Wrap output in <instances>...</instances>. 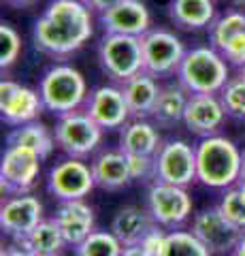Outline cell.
<instances>
[{"instance_id":"1","label":"cell","mask_w":245,"mask_h":256,"mask_svg":"<svg viewBox=\"0 0 245 256\" xmlns=\"http://www.w3.org/2000/svg\"><path fill=\"white\" fill-rule=\"evenodd\" d=\"M92 34L94 11L85 0H51L32 28L36 50L53 58L79 52Z\"/></svg>"},{"instance_id":"2","label":"cell","mask_w":245,"mask_h":256,"mask_svg":"<svg viewBox=\"0 0 245 256\" xmlns=\"http://www.w3.org/2000/svg\"><path fill=\"white\" fill-rule=\"evenodd\" d=\"M196 180L207 188L226 190L241 180V150L224 134H209L196 143Z\"/></svg>"},{"instance_id":"3","label":"cell","mask_w":245,"mask_h":256,"mask_svg":"<svg viewBox=\"0 0 245 256\" xmlns=\"http://www.w3.org/2000/svg\"><path fill=\"white\" fill-rule=\"evenodd\" d=\"M231 64L213 45L188 50L177 68V82L190 94H220L231 79Z\"/></svg>"},{"instance_id":"4","label":"cell","mask_w":245,"mask_h":256,"mask_svg":"<svg viewBox=\"0 0 245 256\" xmlns=\"http://www.w3.org/2000/svg\"><path fill=\"white\" fill-rule=\"evenodd\" d=\"M38 92H41L45 109L56 116L81 109L90 94L88 82L81 70L70 64H53L51 68H47L38 84Z\"/></svg>"},{"instance_id":"5","label":"cell","mask_w":245,"mask_h":256,"mask_svg":"<svg viewBox=\"0 0 245 256\" xmlns=\"http://www.w3.org/2000/svg\"><path fill=\"white\" fill-rule=\"evenodd\" d=\"M98 58L102 70L117 84L134 77L143 68V45L141 36L128 34H109L105 32L98 45Z\"/></svg>"},{"instance_id":"6","label":"cell","mask_w":245,"mask_h":256,"mask_svg":"<svg viewBox=\"0 0 245 256\" xmlns=\"http://www.w3.org/2000/svg\"><path fill=\"white\" fill-rule=\"evenodd\" d=\"M105 128H100L85 109H75L70 114L58 116L53 137L62 152L75 158H85L92 152H96Z\"/></svg>"},{"instance_id":"7","label":"cell","mask_w":245,"mask_h":256,"mask_svg":"<svg viewBox=\"0 0 245 256\" xmlns=\"http://www.w3.org/2000/svg\"><path fill=\"white\" fill-rule=\"evenodd\" d=\"M143 45V68L154 77L177 75V68L186 56L181 38L167 28H152L141 36Z\"/></svg>"},{"instance_id":"8","label":"cell","mask_w":245,"mask_h":256,"mask_svg":"<svg viewBox=\"0 0 245 256\" xmlns=\"http://www.w3.org/2000/svg\"><path fill=\"white\" fill-rule=\"evenodd\" d=\"M41 154L23 146H6L0 160V186L2 194H23L34 186L41 173Z\"/></svg>"},{"instance_id":"9","label":"cell","mask_w":245,"mask_h":256,"mask_svg":"<svg viewBox=\"0 0 245 256\" xmlns=\"http://www.w3.org/2000/svg\"><path fill=\"white\" fill-rule=\"evenodd\" d=\"M147 210L160 226L175 228L192 214V196L184 186L156 180L147 190Z\"/></svg>"},{"instance_id":"10","label":"cell","mask_w":245,"mask_h":256,"mask_svg":"<svg viewBox=\"0 0 245 256\" xmlns=\"http://www.w3.org/2000/svg\"><path fill=\"white\" fill-rule=\"evenodd\" d=\"M190 230L209 248L213 256L233 254L239 239L245 233V230H241L237 224H233L226 218L220 207H207L201 214H196Z\"/></svg>"},{"instance_id":"11","label":"cell","mask_w":245,"mask_h":256,"mask_svg":"<svg viewBox=\"0 0 245 256\" xmlns=\"http://www.w3.org/2000/svg\"><path fill=\"white\" fill-rule=\"evenodd\" d=\"M156 180L184 188L196 182V146L184 139L164 141L156 154Z\"/></svg>"},{"instance_id":"12","label":"cell","mask_w":245,"mask_h":256,"mask_svg":"<svg viewBox=\"0 0 245 256\" xmlns=\"http://www.w3.org/2000/svg\"><path fill=\"white\" fill-rule=\"evenodd\" d=\"M96 186L92 164L83 162L81 158L68 156L51 166L47 188L60 201H73V198H85Z\"/></svg>"},{"instance_id":"13","label":"cell","mask_w":245,"mask_h":256,"mask_svg":"<svg viewBox=\"0 0 245 256\" xmlns=\"http://www.w3.org/2000/svg\"><path fill=\"white\" fill-rule=\"evenodd\" d=\"M83 109L88 111L90 118L100 128H105V130L122 128L132 118L122 86H113V84L94 88L88 94V100H85Z\"/></svg>"},{"instance_id":"14","label":"cell","mask_w":245,"mask_h":256,"mask_svg":"<svg viewBox=\"0 0 245 256\" xmlns=\"http://www.w3.org/2000/svg\"><path fill=\"white\" fill-rule=\"evenodd\" d=\"M43 109L45 105L38 90L21 86L13 79H2V84H0V111H2V120L6 124L21 126L34 122Z\"/></svg>"},{"instance_id":"15","label":"cell","mask_w":245,"mask_h":256,"mask_svg":"<svg viewBox=\"0 0 245 256\" xmlns=\"http://www.w3.org/2000/svg\"><path fill=\"white\" fill-rule=\"evenodd\" d=\"M43 220V203L28 192L9 196L0 207V226L6 235L15 237V242L23 239Z\"/></svg>"},{"instance_id":"16","label":"cell","mask_w":245,"mask_h":256,"mask_svg":"<svg viewBox=\"0 0 245 256\" xmlns=\"http://www.w3.org/2000/svg\"><path fill=\"white\" fill-rule=\"evenodd\" d=\"M100 24L109 34L143 36L152 30V13L141 0H120L111 9L100 13Z\"/></svg>"},{"instance_id":"17","label":"cell","mask_w":245,"mask_h":256,"mask_svg":"<svg viewBox=\"0 0 245 256\" xmlns=\"http://www.w3.org/2000/svg\"><path fill=\"white\" fill-rule=\"evenodd\" d=\"M226 109L222 105L220 94H190L184 124L190 132L199 134V137H209L218 134L220 128L224 126Z\"/></svg>"},{"instance_id":"18","label":"cell","mask_w":245,"mask_h":256,"mask_svg":"<svg viewBox=\"0 0 245 256\" xmlns=\"http://www.w3.org/2000/svg\"><path fill=\"white\" fill-rule=\"evenodd\" d=\"M53 220L64 235L66 246H79L94 233V210L83 198L73 201H60Z\"/></svg>"},{"instance_id":"19","label":"cell","mask_w":245,"mask_h":256,"mask_svg":"<svg viewBox=\"0 0 245 256\" xmlns=\"http://www.w3.org/2000/svg\"><path fill=\"white\" fill-rule=\"evenodd\" d=\"M160 88L162 86L158 84V77L147 73V70H141L134 77L126 79L122 84V90L126 96V102L130 107L132 118H147L154 114Z\"/></svg>"},{"instance_id":"20","label":"cell","mask_w":245,"mask_h":256,"mask_svg":"<svg viewBox=\"0 0 245 256\" xmlns=\"http://www.w3.org/2000/svg\"><path fill=\"white\" fill-rule=\"evenodd\" d=\"M162 146L160 132L154 122L147 118H130L122 126V137H120V150L126 154H149L156 156Z\"/></svg>"},{"instance_id":"21","label":"cell","mask_w":245,"mask_h":256,"mask_svg":"<svg viewBox=\"0 0 245 256\" xmlns=\"http://www.w3.org/2000/svg\"><path fill=\"white\" fill-rule=\"evenodd\" d=\"M92 171H94L96 186L105 190L124 188L126 184L132 182L130 169H128V158H126V152L122 150H109V152L98 154L92 162Z\"/></svg>"},{"instance_id":"22","label":"cell","mask_w":245,"mask_h":256,"mask_svg":"<svg viewBox=\"0 0 245 256\" xmlns=\"http://www.w3.org/2000/svg\"><path fill=\"white\" fill-rule=\"evenodd\" d=\"M156 224L147 207L139 205H128L122 207L115 214V218L111 222V233L120 239L124 246H134L141 244V239L145 237V233Z\"/></svg>"},{"instance_id":"23","label":"cell","mask_w":245,"mask_h":256,"mask_svg":"<svg viewBox=\"0 0 245 256\" xmlns=\"http://www.w3.org/2000/svg\"><path fill=\"white\" fill-rule=\"evenodd\" d=\"M169 15L184 30H203L216 22V0H171Z\"/></svg>"},{"instance_id":"24","label":"cell","mask_w":245,"mask_h":256,"mask_svg":"<svg viewBox=\"0 0 245 256\" xmlns=\"http://www.w3.org/2000/svg\"><path fill=\"white\" fill-rule=\"evenodd\" d=\"M188 100H190V92L179 82L162 86L152 118L158 124H164V126H173L177 122H184Z\"/></svg>"},{"instance_id":"25","label":"cell","mask_w":245,"mask_h":256,"mask_svg":"<svg viewBox=\"0 0 245 256\" xmlns=\"http://www.w3.org/2000/svg\"><path fill=\"white\" fill-rule=\"evenodd\" d=\"M17 244L28 248L34 256H58L62 252V248L66 246L64 235H62V230L53 218L43 220L23 239H17Z\"/></svg>"},{"instance_id":"26","label":"cell","mask_w":245,"mask_h":256,"mask_svg":"<svg viewBox=\"0 0 245 256\" xmlns=\"http://www.w3.org/2000/svg\"><path fill=\"white\" fill-rule=\"evenodd\" d=\"M6 146H23L34 150L36 154H41V158H47L56 148V137L47 130L41 122H28L17 126L15 130L6 137Z\"/></svg>"},{"instance_id":"27","label":"cell","mask_w":245,"mask_h":256,"mask_svg":"<svg viewBox=\"0 0 245 256\" xmlns=\"http://www.w3.org/2000/svg\"><path fill=\"white\" fill-rule=\"evenodd\" d=\"M158 256H213L192 230H171L167 233L162 250Z\"/></svg>"},{"instance_id":"28","label":"cell","mask_w":245,"mask_h":256,"mask_svg":"<svg viewBox=\"0 0 245 256\" xmlns=\"http://www.w3.org/2000/svg\"><path fill=\"white\" fill-rule=\"evenodd\" d=\"M243 30H245V11L241 9L226 11L224 15L216 18V22L209 26V41L216 50L222 52L228 45V41L235 38Z\"/></svg>"},{"instance_id":"29","label":"cell","mask_w":245,"mask_h":256,"mask_svg":"<svg viewBox=\"0 0 245 256\" xmlns=\"http://www.w3.org/2000/svg\"><path fill=\"white\" fill-rule=\"evenodd\" d=\"M124 244L111 230H94V233L75 248V256H122Z\"/></svg>"},{"instance_id":"30","label":"cell","mask_w":245,"mask_h":256,"mask_svg":"<svg viewBox=\"0 0 245 256\" xmlns=\"http://www.w3.org/2000/svg\"><path fill=\"white\" fill-rule=\"evenodd\" d=\"M220 98H222V105L228 116L245 120V77L237 75L228 79V84L220 92Z\"/></svg>"},{"instance_id":"31","label":"cell","mask_w":245,"mask_h":256,"mask_svg":"<svg viewBox=\"0 0 245 256\" xmlns=\"http://www.w3.org/2000/svg\"><path fill=\"white\" fill-rule=\"evenodd\" d=\"M21 54V36L11 24L0 26V66L11 68Z\"/></svg>"},{"instance_id":"32","label":"cell","mask_w":245,"mask_h":256,"mask_svg":"<svg viewBox=\"0 0 245 256\" xmlns=\"http://www.w3.org/2000/svg\"><path fill=\"white\" fill-rule=\"evenodd\" d=\"M218 207L233 224H237L241 230H245V198L241 196V192L237 190V186H231L224 190L222 201H220Z\"/></svg>"},{"instance_id":"33","label":"cell","mask_w":245,"mask_h":256,"mask_svg":"<svg viewBox=\"0 0 245 256\" xmlns=\"http://www.w3.org/2000/svg\"><path fill=\"white\" fill-rule=\"evenodd\" d=\"M130 178L137 182H156V156L149 154H126Z\"/></svg>"},{"instance_id":"34","label":"cell","mask_w":245,"mask_h":256,"mask_svg":"<svg viewBox=\"0 0 245 256\" xmlns=\"http://www.w3.org/2000/svg\"><path fill=\"white\" fill-rule=\"evenodd\" d=\"M222 56L228 60L231 66H237V68L243 66L245 64V30L228 41V45L222 50Z\"/></svg>"},{"instance_id":"35","label":"cell","mask_w":245,"mask_h":256,"mask_svg":"<svg viewBox=\"0 0 245 256\" xmlns=\"http://www.w3.org/2000/svg\"><path fill=\"white\" fill-rule=\"evenodd\" d=\"M164 239H167V233H164L162 226L156 222L154 226L145 233V237L141 239V246H143L149 254L158 256V252H160V250H162V246H164Z\"/></svg>"},{"instance_id":"36","label":"cell","mask_w":245,"mask_h":256,"mask_svg":"<svg viewBox=\"0 0 245 256\" xmlns=\"http://www.w3.org/2000/svg\"><path fill=\"white\" fill-rule=\"evenodd\" d=\"M117 2H120V0H85V4H88L94 13H105L107 9H111Z\"/></svg>"},{"instance_id":"37","label":"cell","mask_w":245,"mask_h":256,"mask_svg":"<svg viewBox=\"0 0 245 256\" xmlns=\"http://www.w3.org/2000/svg\"><path fill=\"white\" fill-rule=\"evenodd\" d=\"M0 256H34V254L30 252L28 248H23L21 244H15V246L4 248V250L0 252Z\"/></svg>"},{"instance_id":"38","label":"cell","mask_w":245,"mask_h":256,"mask_svg":"<svg viewBox=\"0 0 245 256\" xmlns=\"http://www.w3.org/2000/svg\"><path fill=\"white\" fill-rule=\"evenodd\" d=\"M122 256H154V254H149L141 244H134V246H124Z\"/></svg>"},{"instance_id":"39","label":"cell","mask_w":245,"mask_h":256,"mask_svg":"<svg viewBox=\"0 0 245 256\" xmlns=\"http://www.w3.org/2000/svg\"><path fill=\"white\" fill-rule=\"evenodd\" d=\"M233 256H245V233H243V237L239 239V244H237Z\"/></svg>"},{"instance_id":"40","label":"cell","mask_w":245,"mask_h":256,"mask_svg":"<svg viewBox=\"0 0 245 256\" xmlns=\"http://www.w3.org/2000/svg\"><path fill=\"white\" fill-rule=\"evenodd\" d=\"M6 4H13V6H30V4H34L36 0H4Z\"/></svg>"},{"instance_id":"41","label":"cell","mask_w":245,"mask_h":256,"mask_svg":"<svg viewBox=\"0 0 245 256\" xmlns=\"http://www.w3.org/2000/svg\"><path fill=\"white\" fill-rule=\"evenodd\" d=\"M237 190H239V192H241V196L245 198V178H241L239 182H237Z\"/></svg>"},{"instance_id":"42","label":"cell","mask_w":245,"mask_h":256,"mask_svg":"<svg viewBox=\"0 0 245 256\" xmlns=\"http://www.w3.org/2000/svg\"><path fill=\"white\" fill-rule=\"evenodd\" d=\"M231 4L235 6V9H241V11H245V0H231Z\"/></svg>"},{"instance_id":"43","label":"cell","mask_w":245,"mask_h":256,"mask_svg":"<svg viewBox=\"0 0 245 256\" xmlns=\"http://www.w3.org/2000/svg\"><path fill=\"white\" fill-rule=\"evenodd\" d=\"M241 178H245V150L241 152Z\"/></svg>"},{"instance_id":"44","label":"cell","mask_w":245,"mask_h":256,"mask_svg":"<svg viewBox=\"0 0 245 256\" xmlns=\"http://www.w3.org/2000/svg\"><path fill=\"white\" fill-rule=\"evenodd\" d=\"M239 75H243V77H245V64H243V66L239 68Z\"/></svg>"}]
</instances>
